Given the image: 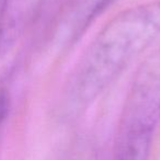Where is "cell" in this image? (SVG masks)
Listing matches in <instances>:
<instances>
[{
    "mask_svg": "<svg viewBox=\"0 0 160 160\" xmlns=\"http://www.w3.org/2000/svg\"><path fill=\"white\" fill-rule=\"evenodd\" d=\"M160 38V0L120 12L97 34L67 83L64 104L79 111Z\"/></svg>",
    "mask_w": 160,
    "mask_h": 160,
    "instance_id": "cell-1",
    "label": "cell"
},
{
    "mask_svg": "<svg viewBox=\"0 0 160 160\" xmlns=\"http://www.w3.org/2000/svg\"><path fill=\"white\" fill-rule=\"evenodd\" d=\"M160 115L125 104L112 160H147Z\"/></svg>",
    "mask_w": 160,
    "mask_h": 160,
    "instance_id": "cell-2",
    "label": "cell"
},
{
    "mask_svg": "<svg viewBox=\"0 0 160 160\" xmlns=\"http://www.w3.org/2000/svg\"><path fill=\"white\" fill-rule=\"evenodd\" d=\"M47 0H7L0 23V55L7 53L34 22Z\"/></svg>",
    "mask_w": 160,
    "mask_h": 160,
    "instance_id": "cell-3",
    "label": "cell"
},
{
    "mask_svg": "<svg viewBox=\"0 0 160 160\" xmlns=\"http://www.w3.org/2000/svg\"><path fill=\"white\" fill-rule=\"evenodd\" d=\"M126 101L160 112V49L138 69Z\"/></svg>",
    "mask_w": 160,
    "mask_h": 160,
    "instance_id": "cell-4",
    "label": "cell"
},
{
    "mask_svg": "<svg viewBox=\"0 0 160 160\" xmlns=\"http://www.w3.org/2000/svg\"><path fill=\"white\" fill-rule=\"evenodd\" d=\"M9 108L10 100L7 91L0 90V126L2 125V123L7 118L8 113H9Z\"/></svg>",
    "mask_w": 160,
    "mask_h": 160,
    "instance_id": "cell-5",
    "label": "cell"
},
{
    "mask_svg": "<svg viewBox=\"0 0 160 160\" xmlns=\"http://www.w3.org/2000/svg\"><path fill=\"white\" fill-rule=\"evenodd\" d=\"M6 3H7V0H0V23H1V20H2L3 13H5Z\"/></svg>",
    "mask_w": 160,
    "mask_h": 160,
    "instance_id": "cell-6",
    "label": "cell"
}]
</instances>
